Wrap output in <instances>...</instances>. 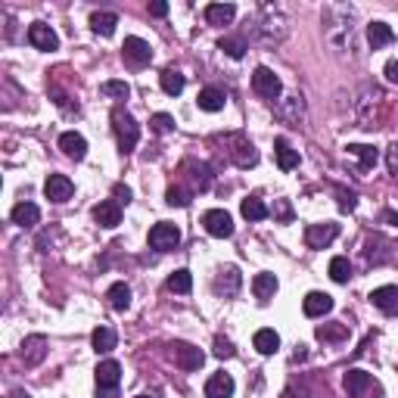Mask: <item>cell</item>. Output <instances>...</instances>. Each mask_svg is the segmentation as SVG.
<instances>
[{"label": "cell", "mask_w": 398, "mask_h": 398, "mask_svg": "<svg viewBox=\"0 0 398 398\" xmlns=\"http://www.w3.org/2000/svg\"><path fill=\"white\" fill-rule=\"evenodd\" d=\"M255 35H258V41H262L264 47H277V44H283L287 41V35H289V19L283 16L277 6H262Z\"/></svg>", "instance_id": "6da1fadb"}, {"label": "cell", "mask_w": 398, "mask_h": 398, "mask_svg": "<svg viewBox=\"0 0 398 398\" xmlns=\"http://www.w3.org/2000/svg\"><path fill=\"white\" fill-rule=\"evenodd\" d=\"M112 131H116V141H118V150L122 152H131L137 147V141H141V125L134 122V116H131L125 106L112 109Z\"/></svg>", "instance_id": "7a4b0ae2"}, {"label": "cell", "mask_w": 398, "mask_h": 398, "mask_svg": "<svg viewBox=\"0 0 398 398\" xmlns=\"http://www.w3.org/2000/svg\"><path fill=\"white\" fill-rule=\"evenodd\" d=\"M221 141L228 143V156L237 168H252V165H258V150L249 143L246 134H228V137H221Z\"/></svg>", "instance_id": "3957f363"}, {"label": "cell", "mask_w": 398, "mask_h": 398, "mask_svg": "<svg viewBox=\"0 0 398 398\" xmlns=\"http://www.w3.org/2000/svg\"><path fill=\"white\" fill-rule=\"evenodd\" d=\"M380 100H386V97H383V90L376 88V84H364V88L358 90L355 116H358V122H361V128H374V106H380Z\"/></svg>", "instance_id": "277c9868"}, {"label": "cell", "mask_w": 398, "mask_h": 398, "mask_svg": "<svg viewBox=\"0 0 398 398\" xmlns=\"http://www.w3.org/2000/svg\"><path fill=\"white\" fill-rule=\"evenodd\" d=\"M97 389H100V398H116V386L122 383V364L118 361H100L97 364Z\"/></svg>", "instance_id": "5b68a950"}, {"label": "cell", "mask_w": 398, "mask_h": 398, "mask_svg": "<svg viewBox=\"0 0 398 398\" xmlns=\"http://www.w3.org/2000/svg\"><path fill=\"white\" fill-rule=\"evenodd\" d=\"M252 90H255L258 97H264V100H280L283 84L268 65H258V69L252 72Z\"/></svg>", "instance_id": "8992f818"}, {"label": "cell", "mask_w": 398, "mask_h": 398, "mask_svg": "<svg viewBox=\"0 0 398 398\" xmlns=\"http://www.w3.org/2000/svg\"><path fill=\"white\" fill-rule=\"evenodd\" d=\"M342 386H346V392H349L351 398L380 395V386L374 383V376H370L367 370H349V374L342 376Z\"/></svg>", "instance_id": "52a82bcc"}, {"label": "cell", "mask_w": 398, "mask_h": 398, "mask_svg": "<svg viewBox=\"0 0 398 398\" xmlns=\"http://www.w3.org/2000/svg\"><path fill=\"white\" fill-rule=\"evenodd\" d=\"M274 116L280 118V122H287V125H305V97L302 94H289V97H283V100H277V106H274Z\"/></svg>", "instance_id": "ba28073f"}, {"label": "cell", "mask_w": 398, "mask_h": 398, "mask_svg": "<svg viewBox=\"0 0 398 398\" xmlns=\"http://www.w3.org/2000/svg\"><path fill=\"white\" fill-rule=\"evenodd\" d=\"M177 243H181V230H177V224H168V221H159L150 228V246L159 249V252H171L177 249Z\"/></svg>", "instance_id": "9c48e42d"}, {"label": "cell", "mask_w": 398, "mask_h": 398, "mask_svg": "<svg viewBox=\"0 0 398 398\" xmlns=\"http://www.w3.org/2000/svg\"><path fill=\"white\" fill-rule=\"evenodd\" d=\"M202 228H205V234L209 237L228 240V237H234V218H230L224 209H209L202 215Z\"/></svg>", "instance_id": "30bf717a"}, {"label": "cell", "mask_w": 398, "mask_h": 398, "mask_svg": "<svg viewBox=\"0 0 398 398\" xmlns=\"http://www.w3.org/2000/svg\"><path fill=\"white\" fill-rule=\"evenodd\" d=\"M336 237H340V224L336 221L308 224V228H305V243H308V249H327Z\"/></svg>", "instance_id": "8fae6325"}, {"label": "cell", "mask_w": 398, "mask_h": 398, "mask_svg": "<svg viewBox=\"0 0 398 398\" xmlns=\"http://www.w3.org/2000/svg\"><path fill=\"white\" fill-rule=\"evenodd\" d=\"M29 44L35 50H44V53H53L59 50V35L44 22H31L29 25Z\"/></svg>", "instance_id": "7c38bea8"}, {"label": "cell", "mask_w": 398, "mask_h": 398, "mask_svg": "<svg viewBox=\"0 0 398 398\" xmlns=\"http://www.w3.org/2000/svg\"><path fill=\"white\" fill-rule=\"evenodd\" d=\"M171 358H175V364L181 370H199L205 361L202 351L196 346H190V342H175V346H171Z\"/></svg>", "instance_id": "4fadbf2b"}, {"label": "cell", "mask_w": 398, "mask_h": 398, "mask_svg": "<svg viewBox=\"0 0 398 398\" xmlns=\"http://www.w3.org/2000/svg\"><path fill=\"white\" fill-rule=\"evenodd\" d=\"M240 283H243L240 268L228 264V268H221V271H218V277H215V293L224 296V298H234L237 293H240Z\"/></svg>", "instance_id": "5bb4252c"}, {"label": "cell", "mask_w": 398, "mask_h": 398, "mask_svg": "<svg viewBox=\"0 0 398 398\" xmlns=\"http://www.w3.org/2000/svg\"><path fill=\"white\" fill-rule=\"evenodd\" d=\"M19 358L25 361V367H38V364L47 358V340H44L41 333L29 336V340L22 342V349H19Z\"/></svg>", "instance_id": "9a60e30c"}, {"label": "cell", "mask_w": 398, "mask_h": 398, "mask_svg": "<svg viewBox=\"0 0 398 398\" xmlns=\"http://www.w3.org/2000/svg\"><path fill=\"white\" fill-rule=\"evenodd\" d=\"M125 59H128L131 65H137V69H143L147 63H152V47L143 38H125Z\"/></svg>", "instance_id": "2e32d148"}, {"label": "cell", "mask_w": 398, "mask_h": 398, "mask_svg": "<svg viewBox=\"0 0 398 398\" xmlns=\"http://www.w3.org/2000/svg\"><path fill=\"white\" fill-rule=\"evenodd\" d=\"M44 193H47L50 202H69L72 193H75V184L65 175H50L47 184H44Z\"/></svg>", "instance_id": "e0dca14e"}, {"label": "cell", "mask_w": 398, "mask_h": 398, "mask_svg": "<svg viewBox=\"0 0 398 398\" xmlns=\"http://www.w3.org/2000/svg\"><path fill=\"white\" fill-rule=\"evenodd\" d=\"M237 389L234 376L224 374V370H218V374H212L209 380H205V398H230Z\"/></svg>", "instance_id": "ac0fdd59"}, {"label": "cell", "mask_w": 398, "mask_h": 398, "mask_svg": "<svg viewBox=\"0 0 398 398\" xmlns=\"http://www.w3.org/2000/svg\"><path fill=\"white\" fill-rule=\"evenodd\" d=\"M94 221L106 230L118 228V224H122V205H118L116 199H103V202L94 209Z\"/></svg>", "instance_id": "d6986e66"}, {"label": "cell", "mask_w": 398, "mask_h": 398, "mask_svg": "<svg viewBox=\"0 0 398 398\" xmlns=\"http://www.w3.org/2000/svg\"><path fill=\"white\" fill-rule=\"evenodd\" d=\"M59 150H63L69 159L81 162V159L88 156V141H84L78 131H65V134H59Z\"/></svg>", "instance_id": "ffe728a7"}, {"label": "cell", "mask_w": 398, "mask_h": 398, "mask_svg": "<svg viewBox=\"0 0 398 398\" xmlns=\"http://www.w3.org/2000/svg\"><path fill=\"white\" fill-rule=\"evenodd\" d=\"M302 311L308 317L330 315V311H333V296H327V293H308V296L302 298Z\"/></svg>", "instance_id": "44dd1931"}, {"label": "cell", "mask_w": 398, "mask_h": 398, "mask_svg": "<svg viewBox=\"0 0 398 398\" xmlns=\"http://www.w3.org/2000/svg\"><path fill=\"white\" fill-rule=\"evenodd\" d=\"M274 159H277V168H280V171L298 168V150L289 147L287 137H277V141H274Z\"/></svg>", "instance_id": "7402d4cb"}, {"label": "cell", "mask_w": 398, "mask_h": 398, "mask_svg": "<svg viewBox=\"0 0 398 398\" xmlns=\"http://www.w3.org/2000/svg\"><path fill=\"white\" fill-rule=\"evenodd\" d=\"M370 302L383 311V315H398V287H380L370 293Z\"/></svg>", "instance_id": "603a6c76"}, {"label": "cell", "mask_w": 398, "mask_h": 398, "mask_svg": "<svg viewBox=\"0 0 398 398\" xmlns=\"http://www.w3.org/2000/svg\"><path fill=\"white\" fill-rule=\"evenodd\" d=\"M237 16L234 3H209L205 6V22L209 25H230Z\"/></svg>", "instance_id": "cb8c5ba5"}, {"label": "cell", "mask_w": 398, "mask_h": 398, "mask_svg": "<svg viewBox=\"0 0 398 398\" xmlns=\"http://www.w3.org/2000/svg\"><path fill=\"white\" fill-rule=\"evenodd\" d=\"M10 218H13V224H19V228H35V224L41 221V209H38L35 202H19Z\"/></svg>", "instance_id": "d4e9b609"}, {"label": "cell", "mask_w": 398, "mask_h": 398, "mask_svg": "<svg viewBox=\"0 0 398 398\" xmlns=\"http://www.w3.org/2000/svg\"><path fill=\"white\" fill-rule=\"evenodd\" d=\"M367 41H370V47H374V50L389 47V44L395 41V31L389 29L386 22H370L367 25Z\"/></svg>", "instance_id": "484cf974"}, {"label": "cell", "mask_w": 398, "mask_h": 398, "mask_svg": "<svg viewBox=\"0 0 398 398\" xmlns=\"http://www.w3.org/2000/svg\"><path fill=\"white\" fill-rule=\"evenodd\" d=\"M196 106L202 112H221L224 109V90L218 88H202L196 97Z\"/></svg>", "instance_id": "4316f807"}, {"label": "cell", "mask_w": 398, "mask_h": 398, "mask_svg": "<svg viewBox=\"0 0 398 398\" xmlns=\"http://www.w3.org/2000/svg\"><path fill=\"white\" fill-rule=\"evenodd\" d=\"M252 293H255V298H262V302L274 298V293H277V277L268 274V271L255 274V280H252Z\"/></svg>", "instance_id": "83f0119b"}, {"label": "cell", "mask_w": 398, "mask_h": 398, "mask_svg": "<svg viewBox=\"0 0 398 398\" xmlns=\"http://www.w3.org/2000/svg\"><path fill=\"white\" fill-rule=\"evenodd\" d=\"M252 346L258 349V355H274V351L280 349V336H277L271 327H264V330H258V333L252 336Z\"/></svg>", "instance_id": "f1b7e54d"}, {"label": "cell", "mask_w": 398, "mask_h": 398, "mask_svg": "<svg viewBox=\"0 0 398 398\" xmlns=\"http://www.w3.org/2000/svg\"><path fill=\"white\" fill-rule=\"evenodd\" d=\"M90 342H94V351H97V355H106V351L116 349L118 336H116V330H112V327H97L94 333H90Z\"/></svg>", "instance_id": "f546056e"}, {"label": "cell", "mask_w": 398, "mask_h": 398, "mask_svg": "<svg viewBox=\"0 0 398 398\" xmlns=\"http://www.w3.org/2000/svg\"><path fill=\"white\" fill-rule=\"evenodd\" d=\"M240 212H243V218H246V221H264V218L271 215V209L258 196H246V199H243Z\"/></svg>", "instance_id": "4dcf8cb0"}, {"label": "cell", "mask_w": 398, "mask_h": 398, "mask_svg": "<svg viewBox=\"0 0 398 398\" xmlns=\"http://www.w3.org/2000/svg\"><path fill=\"white\" fill-rule=\"evenodd\" d=\"M346 152H349V156H355L358 162H361V171L374 168V165H376V159H380V152H376L374 147H367V143H349Z\"/></svg>", "instance_id": "1f68e13d"}, {"label": "cell", "mask_w": 398, "mask_h": 398, "mask_svg": "<svg viewBox=\"0 0 398 398\" xmlns=\"http://www.w3.org/2000/svg\"><path fill=\"white\" fill-rule=\"evenodd\" d=\"M116 25H118L116 13H94V16H90V29H94L97 35H103V38L116 35Z\"/></svg>", "instance_id": "d6a6232c"}, {"label": "cell", "mask_w": 398, "mask_h": 398, "mask_svg": "<svg viewBox=\"0 0 398 398\" xmlns=\"http://www.w3.org/2000/svg\"><path fill=\"white\" fill-rule=\"evenodd\" d=\"M106 298H109V305L116 311H125L131 305V287H128V283H112L109 293H106Z\"/></svg>", "instance_id": "836d02e7"}, {"label": "cell", "mask_w": 398, "mask_h": 398, "mask_svg": "<svg viewBox=\"0 0 398 398\" xmlns=\"http://www.w3.org/2000/svg\"><path fill=\"white\" fill-rule=\"evenodd\" d=\"M315 336L321 342H342L349 336V330H346V324H321L315 330Z\"/></svg>", "instance_id": "e575fe53"}, {"label": "cell", "mask_w": 398, "mask_h": 398, "mask_svg": "<svg viewBox=\"0 0 398 398\" xmlns=\"http://www.w3.org/2000/svg\"><path fill=\"white\" fill-rule=\"evenodd\" d=\"M159 81H162V90H165L168 97H177V94L184 90V84H187V81H184V75H181L177 69H165Z\"/></svg>", "instance_id": "d590c367"}, {"label": "cell", "mask_w": 398, "mask_h": 398, "mask_svg": "<svg viewBox=\"0 0 398 398\" xmlns=\"http://www.w3.org/2000/svg\"><path fill=\"white\" fill-rule=\"evenodd\" d=\"M168 289L171 293H190V289H193V274H190L187 268L175 271V274L168 277Z\"/></svg>", "instance_id": "8d00e7d4"}, {"label": "cell", "mask_w": 398, "mask_h": 398, "mask_svg": "<svg viewBox=\"0 0 398 398\" xmlns=\"http://www.w3.org/2000/svg\"><path fill=\"white\" fill-rule=\"evenodd\" d=\"M218 50H224L230 59H243L246 56V41H243V38H221Z\"/></svg>", "instance_id": "74e56055"}, {"label": "cell", "mask_w": 398, "mask_h": 398, "mask_svg": "<svg viewBox=\"0 0 398 398\" xmlns=\"http://www.w3.org/2000/svg\"><path fill=\"white\" fill-rule=\"evenodd\" d=\"M330 277H333L336 283H349V277H351V264H349V258H346V255H336L333 262H330Z\"/></svg>", "instance_id": "f35d334b"}, {"label": "cell", "mask_w": 398, "mask_h": 398, "mask_svg": "<svg viewBox=\"0 0 398 398\" xmlns=\"http://www.w3.org/2000/svg\"><path fill=\"white\" fill-rule=\"evenodd\" d=\"M100 94L109 97V100H128L131 88L125 81H103V84H100Z\"/></svg>", "instance_id": "ab89813d"}, {"label": "cell", "mask_w": 398, "mask_h": 398, "mask_svg": "<svg viewBox=\"0 0 398 398\" xmlns=\"http://www.w3.org/2000/svg\"><path fill=\"white\" fill-rule=\"evenodd\" d=\"M150 125H152L156 134H168V131H175V118H171L168 112H156V116L150 118Z\"/></svg>", "instance_id": "60d3db41"}, {"label": "cell", "mask_w": 398, "mask_h": 398, "mask_svg": "<svg viewBox=\"0 0 398 398\" xmlns=\"http://www.w3.org/2000/svg\"><path fill=\"white\" fill-rule=\"evenodd\" d=\"M190 165H193V171H196V175H193V187L205 190L212 184V168H209V165H202V162H190Z\"/></svg>", "instance_id": "b9f144b4"}, {"label": "cell", "mask_w": 398, "mask_h": 398, "mask_svg": "<svg viewBox=\"0 0 398 398\" xmlns=\"http://www.w3.org/2000/svg\"><path fill=\"white\" fill-rule=\"evenodd\" d=\"M165 202H168V205H177V209H184V205H190V190H184V187H168V193H165Z\"/></svg>", "instance_id": "7bdbcfd3"}, {"label": "cell", "mask_w": 398, "mask_h": 398, "mask_svg": "<svg viewBox=\"0 0 398 398\" xmlns=\"http://www.w3.org/2000/svg\"><path fill=\"white\" fill-rule=\"evenodd\" d=\"M274 218H280V221H293V209H289L287 199H277V205H274Z\"/></svg>", "instance_id": "ee69618b"}, {"label": "cell", "mask_w": 398, "mask_h": 398, "mask_svg": "<svg viewBox=\"0 0 398 398\" xmlns=\"http://www.w3.org/2000/svg\"><path fill=\"white\" fill-rule=\"evenodd\" d=\"M215 355H218V358H234V342H230V340H221V336H218V340H215Z\"/></svg>", "instance_id": "f6af8a7d"}, {"label": "cell", "mask_w": 398, "mask_h": 398, "mask_svg": "<svg viewBox=\"0 0 398 398\" xmlns=\"http://www.w3.org/2000/svg\"><path fill=\"white\" fill-rule=\"evenodd\" d=\"M355 202H358L355 193H346V190H340V209H342V212H351V209H355Z\"/></svg>", "instance_id": "bcb514c9"}, {"label": "cell", "mask_w": 398, "mask_h": 398, "mask_svg": "<svg viewBox=\"0 0 398 398\" xmlns=\"http://www.w3.org/2000/svg\"><path fill=\"white\" fill-rule=\"evenodd\" d=\"M386 165H389V171H398V143H392V147H389V156H386Z\"/></svg>", "instance_id": "7dc6e473"}, {"label": "cell", "mask_w": 398, "mask_h": 398, "mask_svg": "<svg viewBox=\"0 0 398 398\" xmlns=\"http://www.w3.org/2000/svg\"><path fill=\"white\" fill-rule=\"evenodd\" d=\"M116 202H118V205H122V202H131V190L125 187V184H118V187H116Z\"/></svg>", "instance_id": "c3c4849f"}, {"label": "cell", "mask_w": 398, "mask_h": 398, "mask_svg": "<svg viewBox=\"0 0 398 398\" xmlns=\"http://www.w3.org/2000/svg\"><path fill=\"white\" fill-rule=\"evenodd\" d=\"M168 13V3L165 0H156V3H150V16H165Z\"/></svg>", "instance_id": "681fc988"}, {"label": "cell", "mask_w": 398, "mask_h": 398, "mask_svg": "<svg viewBox=\"0 0 398 398\" xmlns=\"http://www.w3.org/2000/svg\"><path fill=\"white\" fill-rule=\"evenodd\" d=\"M386 78L398 84V59H389V63H386Z\"/></svg>", "instance_id": "f907efd6"}, {"label": "cell", "mask_w": 398, "mask_h": 398, "mask_svg": "<svg viewBox=\"0 0 398 398\" xmlns=\"http://www.w3.org/2000/svg\"><path fill=\"white\" fill-rule=\"evenodd\" d=\"M383 218H386V221L392 224V228H398V215H395V212H386V215H383Z\"/></svg>", "instance_id": "816d5d0a"}, {"label": "cell", "mask_w": 398, "mask_h": 398, "mask_svg": "<svg viewBox=\"0 0 398 398\" xmlns=\"http://www.w3.org/2000/svg\"><path fill=\"white\" fill-rule=\"evenodd\" d=\"M10 398H31V395L25 392V389H13V392H10Z\"/></svg>", "instance_id": "f5cc1de1"}, {"label": "cell", "mask_w": 398, "mask_h": 398, "mask_svg": "<svg viewBox=\"0 0 398 398\" xmlns=\"http://www.w3.org/2000/svg\"><path fill=\"white\" fill-rule=\"evenodd\" d=\"M283 398H302V395H296V389H287V392H283Z\"/></svg>", "instance_id": "db71d44e"}, {"label": "cell", "mask_w": 398, "mask_h": 398, "mask_svg": "<svg viewBox=\"0 0 398 398\" xmlns=\"http://www.w3.org/2000/svg\"><path fill=\"white\" fill-rule=\"evenodd\" d=\"M137 398H150V395H137Z\"/></svg>", "instance_id": "11a10c76"}]
</instances>
